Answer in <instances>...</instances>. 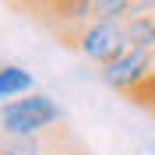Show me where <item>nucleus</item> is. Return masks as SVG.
I'll list each match as a JSON object with an SVG mask.
<instances>
[{"label": "nucleus", "instance_id": "nucleus-2", "mask_svg": "<svg viewBox=\"0 0 155 155\" xmlns=\"http://www.w3.org/2000/svg\"><path fill=\"white\" fill-rule=\"evenodd\" d=\"M78 49H81L88 60H95V64L109 67L113 60H120L127 49H130L124 21H99V18H95V21L85 28V35L78 39Z\"/></svg>", "mask_w": 155, "mask_h": 155}, {"label": "nucleus", "instance_id": "nucleus-4", "mask_svg": "<svg viewBox=\"0 0 155 155\" xmlns=\"http://www.w3.org/2000/svg\"><path fill=\"white\" fill-rule=\"evenodd\" d=\"M155 78V57L141 53V49H127L120 60H113L109 67H102V81L124 95H134L137 88H145Z\"/></svg>", "mask_w": 155, "mask_h": 155}, {"label": "nucleus", "instance_id": "nucleus-1", "mask_svg": "<svg viewBox=\"0 0 155 155\" xmlns=\"http://www.w3.org/2000/svg\"><path fill=\"white\" fill-rule=\"evenodd\" d=\"M64 120V109L42 92H32L25 99L4 102L0 106V141H14V137H35L46 134Z\"/></svg>", "mask_w": 155, "mask_h": 155}, {"label": "nucleus", "instance_id": "nucleus-7", "mask_svg": "<svg viewBox=\"0 0 155 155\" xmlns=\"http://www.w3.org/2000/svg\"><path fill=\"white\" fill-rule=\"evenodd\" d=\"M39 155H88V152L78 145V137L71 134L67 127H64V130H60V137H57V141L46 148V152H39Z\"/></svg>", "mask_w": 155, "mask_h": 155}, {"label": "nucleus", "instance_id": "nucleus-3", "mask_svg": "<svg viewBox=\"0 0 155 155\" xmlns=\"http://www.w3.org/2000/svg\"><path fill=\"white\" fill-rule=\"evenodd\" d=\"M39 7L49 11V14H39V18L67 46H78V39L85 35V28L95 21V0H64V4H39Z\"/></svg>", "mask_w": 155, "mask_h": 155}, {"label": "nucleus", "instance_id": "nucleus-5", "mask_svg": "<svg viewBox=\"0 0 155 155\" xmlns=\"http://www.w3.org/2000/svg\"><path fill=\"white\" fill-rule=\"evenodd\" d=\"M152 4H137V11L124 21L127 28V42L130 49H141V53H152L155 57V14H145Z\"/></svg>", "mask_w": 155, "mask_h": 155}, {"label": "nucleus", "instance_id": "nucleus-6", "mask_svg": "<svg viewBox=\"0 0 155 155\" xmlns=\"http://www.w3.org/2000/svg\"><path fill=\"white\" fill-rule=\"evenodd\" d=\"M35 92V81H32V74L25 67H18V64H0V102L4 99H25V95H32Z\"/></svg>", "mask_w": 155, "mask_h": 155}]
</instances>
